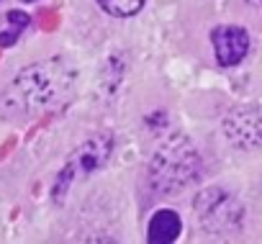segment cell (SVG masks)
<instances>
[{"mask_svg": "<svg viewBox=\"0 0 262 244\" xmlns=\"http://www.w3.org/2000/svg\"><path fill=\"white\" fill-rule=\"evenodd\" d=\"M72 80H75V72L62 59H47V62L21 70L18 77L13 80V90L8 98L18 110L49 108L54 100L67 95V90L72 87Z\"/></svg>", "mask_w": 262, "mask_h": 244, "instance_id": "obj_1", "label": "cell"}, {"mask_svg": "<svg viewBox=\"0 0 262 244\" xmlns=\"http://www.w3.org/2000/svg\"><path fill=\"white\" fill-rule=\"evenodd\" d=\"M201 175V157L195 147L185 137H172L167 139L149 162V180L157 193L175 195L193 185Z\"/></svg>", "mask_w": 262, "mask_h": 244, "instance_id": "obj_2", "label": "cell"}, {"mask_svg": "<svg viewBox=\"0 0 262 244\" xmlns=\"http://www.w3.org/2000/svg\"><path fill=\"white\" fill-rule=\"evenodd\" d=\"M195 213L198 221L206 226V231L211 234H226V231H236L239 224L244 221V208L234 201V195L213 188L198 195L195 201Z\"/></svg>", "mask_w": 262, "mask_h": 244, "instance_id": "obj_3", "label": "cell"}, {"mask_svg": "<svg viewBox=\"0 0 262 244\" xmlns=\"http://www.w3.org/2000/svg\"><path fill=\"white\" fill-rule=\"evenodd\" d=\"M113 152V137L108 131H100V134H93L88 142H82L77 147V152L70 157V162L64 165V175L72 180L75 175H90L95 170H100L108 157Z\"/></svg>", "mask_w": 262, "mask_h": 244, "instance_id": "obj_4", "label": "cell"}, {"mask_svg": "<svg viewBox=\"0 0 262 244\" xmlns=\"http://www.w3.org/2000/svg\"><path fill=\"white\" fill-rule=\"evenodd\" d=\"M224 134L236 149L262 147V113L254 108H236L224 121Z\"/></svg>", "mask_w": 262, "mask_h": 244, "instance_id": "obj_5", "label": "cell"}, {"mask_svg": "<svg viewBox=\"0 0 262 244\" xmlns=\"http://www.w3.org/2000/svg\"><path fill=\"white\" fill-rule=\"evenodd\" d=\"M211 44H213V54L219 64L234 67L249 52V34L239 26H219L211 34Z\"/></svg>", "mask_w": 262, "mask_h": 244, "instance_id": "obj_6", "label": "cell"}, {"mask_svg": "<svg viewBox=\"0 0 262 244\" xmlns=\"http://www.w3.org/2000/svg\"><path fill=\"white\" fill-rule=\"evenodd\" d=\"M180 216L175 211H157L149 221V241L152 244H170L180 236Z\"/></svg>", "mask_w": 262, "mask_h": 244, "instance_id": "obj_7", "label": "cell"}, {"mask_svg": "<svg viewBox=\"0 0 262 244\" xmlns=\"http://www.w3.org/2000/svg\"><path fill=\"white\" fill-rule=\"evenodd\" d=\"M98 6L116 18H128V16H137L142 11L144 0H98Z\"/></svg>", "mask_w": 262, "mask_h": 244, "instance_id": "obj_8", "label": "cell"}, {"mask_svg": "<svg viewBox=\"0 0 262 244\" xmlns=\"http://www.w3.org/2000/svg\"><path fill=\"white\" fill-rule=\"evenodd\" d=\"M6 21L11 24V29L0 34V47H11V44L18 39V34L29 26V21H31V18H29L24 11H11V13L6 16Z\"/></svg>", "mask_w": 262, "mask_h": 244, "instance_id": "obj_9", "label": "cell"}, {"mask_svg": "<svg viewBox=\"0 0 262 244\" xmlns=\"http://www.w3.org/2000/svg\"><path fill=\"white\" fill-rule=\"evenodd\" d=\"M24 3H29V0H24Z\"/></svg>", "mask_w": 262, "mask_h": 244, "instance_id": "obj_10", "label": "cell"}]
</instances>
